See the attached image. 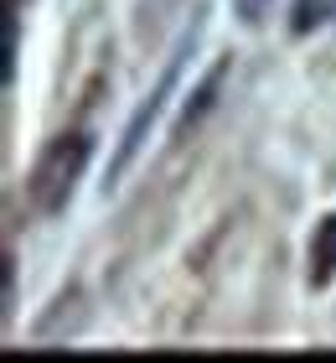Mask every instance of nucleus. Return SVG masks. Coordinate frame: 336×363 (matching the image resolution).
Masks as SVG:
<instances>
[{"instance_id": "obj_1", "label": "nucleus", "mask_w": 336, "mask_h": 363, "mask_svg": "<svg viewBox=\"0 0 336 363\" xmlns=\"http://www.w3.org/2000/svg\"><path fill=\"white\" fill-rule=\"evenodd\" d=\"M197 31H202V16L192 21V31L181 37V47L171 52V62H166V73H161V84L150 89L145 99H140V109L129 114V125H124V135H120V145H114V156H109V177H104V187H114L124 172H129V161L140 156V145H145V135H150V125H156V114L166 109V99H171V89H176V78H181V62H187V52H192V42H197Z\"/></svg>"}, {"instance_id": "obj_2", "label": "nucleus", "mask_w": 336, "mask_h": 363, "mask_svg": "<svg viewBox=\"0 0 336 363\" xmlns=\"http://www.w3.org/2000/svg\"><path fill=\"white\" fill-rule=\"evenodd\" d=\"M88 151H93L88 135H62V140L47 145V156L37 161V177H31V203H37V213H62L67 208L83 167H88Z\"/></svg>"}, {"instance_id": "obj_3", "label": "nucleus", "mask_w": 336, "mask_h": 363, "mask_svg": "<svg viewBox=\"0 0 336 363\" xmlns=\"http://www.w3.org/2000/svg\"><path fill=\"white\" fill-rule=\"evenodd\" d=\"M223 78H228V57H223V62H212L207 78H202V84L192 89L187 109H181V120H176V135H192V130L202 125V114H207V109L217 104V94H223Z\"/></svg>"}, {"instance_id": "obj_4", "label": "nucleus", "mask_w": 336, "mask_h": 363, "mask_svg": "<svg viewBox=\"0 0 336 363\" xmlns=\"http://www.w3.org/2000/svg\"><path fill=\"white\" fill-rule=\"evenodd\" d=\"M331 280H336V213L311 239V286H331Z\"/></svg>"}, {"instance_id": "obj_5", "label": "nucleus", "mask_w": 336, "mask_h": 363, "mask_svg": "<svg viewBox=\"0 0 336 363\" xmlns=\"http://www.w3.org/2000/svg\"><path fill=\"white\" fill-rule=\"evenodd\" d=\"M336 16V0H295V16H290V31L295 37H306V31L326 26Z\"/></svg>"}, {"instance_id": "obj_6", "label": "nucleus", "mask_w": 336, "mask_h": 363, "mask_svg": "<svg viewBox=\"0 0 336 363\" xmlns=\"http://www.w3.org/2000/svg\"><path fill=\"white\" fill-rule=\"evenodd\" d=\"M269 11H274V0H233V16H238L243 26H264Z\"/></svg>"}, {"instance_id": "obj_7", "label": "nucleus", "mask_w": 336, "mask_h": 363, "mask_svg": "<svg viewBox=\"0 0 336 363\" xmlns=\"http://www.w3.org/2000/svg\"><path fill=\"white\" fill-rule=\"evenodd\" d=\"M171 6H176V0H140V31L145 26H161L166 16H171Z\"/></svg>"}]
</instances>
